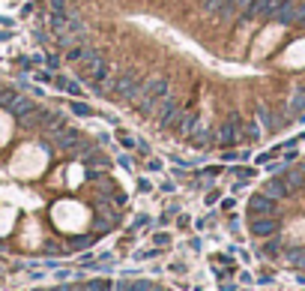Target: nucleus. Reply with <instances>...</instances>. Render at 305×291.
I'll use <instances>...</instances> for the list:
<instances>
[{
	"label": "nucleus",
	"instance_id": "1",
	"mask_svg": "<svg viewBox=\"0 0 305 291\" xmlns=\"http://www.w3.org/2000/svg\"><path fill=\"white\" fill-rule=\"evenodd\" d=\"M48 33L168 141L237 150L305 123V0H48Z\"/></svg>",
	"mask_w": 305,
	"mask_h": 291
},
{
	"label": "nucleus",
	"instance_id": "2",
	"mask_svg": "<svg viewBox=\"0 0 305 291\" xmlns=\"http://www.w3.org/2000/svg\"><path fill=\"white\" fill-rule=\"evenodd\" d=\"M153 240H156V246H168V243H171V234H168V231H159Z\"/></svg>",
	"mask_w": 305,
	"mask_h": 291
},
{
	"label": "nucleus",
	"instance_id": "3",
	"mask_svg": "<svg viewBox=\"0 0 305 291\" xmlns=\"http://www.w3.org/2000/svg\"><path fill=\"white\" fill-rule=\"evenodd\" d=\"M215 201H219V192H209V195L204 198V204H207V207H209V204H215Z\"/></svg>",
	"mask_w": 305,
	"mask_h": 291
}]
</instances>
